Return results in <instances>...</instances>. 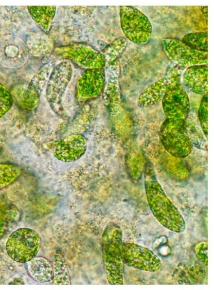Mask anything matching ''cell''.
I'll return each mask as SVG.
<instances>
[{"instance_id":"cell-26","label":"cell","mask_w":214,"mask_h":290,"mask_svg":"<svg viewBox=\"0 0 214 290\" xmlns=\"http://www.w3.org/2000/svg\"><path fill=\"white\" fill-rule=\"evenodd\" d=\"M195 251L198 259L204 265H208V243L206 241L198 243L195 246Z\"/></svg>"},{"instance_id":"cell-13","label":"cell","mask_w":214,"mask_h":290,"mask_svg":"<svg viewBox=\"0 0 214 290\" xmlns=\"http://www.w3.org/2000/svg\"><path fill=\"white\" fill-rule=\"evenodd\" d=\"M51 148L54 156L60 161L70 163L80 159L86 152L87 143L79 134H72L54 142Z\"/></svg>"},{"instance_id":"cell-25","label":"cell","mask_w":214,"mask_h":290,"mask_svg":"<svg viewBox=\"0 0 214 290\" xmlns=\"http://www.w3.org/2000/svg\"><path fill=\"white\" fill-rule=\"evenodd\" d=\"M199 123L205 136L208 137V94L203 96L198 110Z\"/></svg>"},{"instance_id":"cell-24","label":"cell","mask_w":214,"mask_h":290,"mask_svg":"<svg viewBox=\"0 0 214 290\" xmlns=\"http://www.w3.org/2000/svg\"><path fill=\"white\" fill-rule=\"evenodd\" d=\"M13 98L9 89L0 83V118L11 108Z\"/></svg>"},{"instance_id":"cell-17","label":"cell","mask_w":214,"mask_h":290,"mask_svg":"<svg viewBox=\"0 0 214 290\" xmlns=\"http://www.w3.org/2000/svg\"><path fill=\"white\" fill-rule=\"evenodd\" d=\"M54 67L50 63L45 65L31 79L24 93L26 103L34 107L38 102L39 94L46 87Z\"/></svg>"},{"instance_id":"cell-15","label":"cell","mask_w":214,"mask_h":290,"mask_svg":"<svg viewBox=\"0 0 214 290\" xmlns=\"http://www.w3.org/2000/svg\"><path fill=\"white\" fill-rule=\"evenodd\" d=\"M179 82V76L178 73H169L143 90L138 97V106L144 108L159 103L161 101L166 92Z\"/></svg>"},{"instance_id":"cell-21","label":"cell","mask_w":214,"mask_h":290,"mask_svg":"<svg viewBox=\"0 0 214 290\" xmlns=\"http://www.w3.org/2000/svg\"><path fill=\"white\" fill-rule=\"evenodd\" d=\"M127 40L125 37H119L102 50L101 53L106 60L105 66L113 64L121 56L127 46Z\"/></svg>"},{"instance_id":"cell-29","label":"cell","mask_w":214,"mask_h":290,"mask_svg":"<svg viewBox=\"0 0 214 290\" xmlns=\"http://www.w3.org/2000/svg\"><path fill=\"white\" fill-rule=\"evenodd\" d=\"M4 224L3 222L0 219V236L2 235L4 231Z\"/></svg>"},{"instance_id":"cell-9","label":"cell","mask_w":214,"mask_h":290,"mask_svg":"<svg viewBox=\"0 0 214 290\" xmlns=\"http://www.w3.org/2000/svg\"><path fill=\"white\" fill-rule=\"evenodd\" d=\"M124 263L129 267L147 272L159 271L161 262L148 248L134 243H123Z\"/></svg>"},{"instance_id":"cell-2","label":"cell","mask_w":214,"mask_h":290,"mask_svg":"<svg viewBox=\"0 0 214 290\" xmlns=\"http://www.w3.org/2000/svg\"><path fill=\"white\" fill-rule=\"evenodd\" d=\"M123 243L120 227L108 223L102 236V250L106 275L110 285L123 284Z\"/></svg>"},{"instance_id":"cell-8","label":"cell","mask_w":214,"mask_h":290,"mask_svg":"<svg viewBox=\"0 0 214 290\" xmlns=\"http://www.w3.org/2000/svg\"><path fill=\"white\" fill-rule=\"evenodd\" d=\"M161 44L166 56L178 65L189 67L207 63V52L194 49L178 38H163Z\"/></svg>"},{"instance_id":"cell-28","label":"cell","mask_w":214,"mask_h":290,"mask_svg":"<svg viewBox=\"0 0 214 290\" xmlns=\"http://www.w3.org/2000/svg\"><path fill=\"white\" fill-rule=\"evenodd\" d=\"M201 11L203 14V16L207 20L208 18V6H201Z\"/></svg>"},{"instance_id":"cell-19","label":"cell","mask_w":214,"mask_h":290,"mask_svg":"<svg viewBox=\"0 0 214 290\" xmlns=\"http://www.w3.org/2000/svg\"><path fill=\"white\" fill-rule=\"evenodd\" d=\"M28 10L32 18L44 32H49L54 18L55 6H28Z\"/></svg>"},{"instance_id":"cell-5","label":"cell","mask_w":214,"mask_h":290,"mask_svg":"<svg viewBox=\"0 0 214 290\" xmlns=\"http://www.w3.org/2000/svg\"><path fill=\"white\" fill-rule=\"evenodd\" d=\"M185 121L166 118L160 127V140L164 149L178 158L188 156L193 149V144L185 133Z\"/></svg>"},{"instance_id":"cell-12","label":"cell","mask_w":214,"mask_h":290,"mask_svg":"<svg viewBox=\"0 0 214 290\" xmlns=\"http://www.w3.org/2000/svg\"><path fill=\"white\" fill-rule=\"evenodd\" d=\"M105 81V68L85 70L77 79V97L87 100L99 96L102 92Z\"/></svg>"},{"instance_id":"cell-11","label":"cell","mask_w":214,"mask_h":290,"mask_svg":"<svg viewBox=\"0 0 214 290\" xmlns=\"http://www.w3.org/2000/svg\"><path fill=\"white\" fill-rule=\"evenodd\" d=\"M105 67L106 81L102 92L103 101L107 112L116 115L121 106V90L118 80L119 65L116 61Z\"/></svg>"},{"instance_id":"cell-3","label":"cell","mask_w":214,"mask_h":290,"mask_svg":"<svg viewBox=\"0 0 214 290\" xmlns=\"http://www.w3.org/2000/svg\"><path fill=\"white\" fill-rule=\"evenodd\" d=\"M41 244V237L35 230L29 228H20L9 236L6 243V250L14 261L25 264L37 256Z\"/></svg>"},{"instance_id":"cell-14","label":"cell","mask_w":214,"mask_h":290,"mask_svg":"<svg viewBox=\"0 0 214 290\" xmlns=\"http://www.w3.org/2000/svg\"><path fill=\"white\" fill-rule=\"evenodd\" d=\"M28 50L20 39L13 36L0 39V63L9 68H18L27 60Z\"/></svg>"},{"instance_id":"cell-22","label":"cell","mask_w":214,"mask_h":290,"mask_svg":"<svg viewBox=\"0 0 214 290\" xmlns=\"http://www.w3.org/2000/svg\"><path fill=\"white\" fill-rule=\"evenodd\" d=\"M182 41L190 47L203 52L208 51V33L198 32L188 34L184 36Z\"/></svg>"},{"instance_id":"cell-7","label":"cell","mask_w":214,"mask_h":290,"mask_svg":"<svg viewBox=\"0 0 214 290\" xmlns=\"http://www.w3.org/2000/svg\"><path fill=\"white\" fill-rule=\"evenodd\" d=\"M70 61L63 60L54 67L46 85V94L48 102L56 112L62 108V97L72 76Z\"/></svg>"},{"instance_id":"cell-4","label":"cell","mask_w":214,"mask_h":290,"mask_svg":"<svg viewBox=\"0 0 214 290\" xmlns=\"http://www.w3.org/2000/svg\"><path fill=\"white\" fill-rule=\"evenodd\" d=\"M120 17L122 31L127 39L139 45L149 40L152 27L144 13L134 6H121Z\"/></svg>"},{"instance_id":"cell-10","label":"cell","mask_w":214,"mask_h":290,"mask_svg":"<svg viewBox=\"0 0 214 290\" xmlns=\"http://www.w3.org/2000/svg\"><path fill=\"white\" fill-rule=\"evenodd\" d=\"M163 111L167 119L185 121L190 103L187 93L180 82L169 89L161 100Z\"/></svg>"},{"instance_id":"cell-20","label":"cell","mask_w":214,"mask_h":290,"mask_svg":"<svg viewBox=\"0 0 214 290\" xmlns=\"http://www.w3.org/2000/svg\"><path fill=\"white\" fill-rule=\"evenodd\" d=\"M52 264L54 269V285H70L71 284L66 260L59 251L56 252L52 258Z\"/></svg>"},{"instance_id":"cell-27","label":"cell","mask_w":214,"mask_h":290,"mask_svg":"<svg viewBox=\"0 0 214 290\" xmlns=\"http://www.w3.org/2000/svg\"><path fill=\"white\" fill-rule=\"evenodd\" d=\"M24 284V283L23 281L19 278H14L12 281H10V282L8 283V284L13 285H22Z\"/></svg>"},{"instance_id":"cell-18","label":"cell","mask_w":214,"mask_h":290,"mask_svg":"<svg viewBox=\"0 0 214 290\" xmlns=\"http://www.w3.org/2000/svg\"><path fill=\"white\" fill-rule=\"evenodd\" d=\"M29 275L39 283H48L54 279L52 262L43 256H36L25 263Z\"/></svg>"},{"instance_id":"cell-16","label":"cell","mask_w":214,"mask_h":290,"mask_svg":"<svg viewBox=\"0 0 214 290\" xmlns=\"http://www.w3.org/2000/svg\"><path fill=\"white\" fill-rule=\"evenodd\" d=\"M184 85L197 94L204 95L208 93V67L199 65L187 67L182 75Z\"/></svg>"},{"instance_id":"cell-23","label":"cell","mask_w":214,"mask_h":290,"mask_svg":"<svg viewBox=\"0 0 214 290\" xmlns=\"http://www.w3.org/2000/svg\"><path fill=\"white\" fill-rule=\"evenodd\" d=\"M20 173L19 168L16 165L0 164V189L13 183Z\"/></svg>"},{"instance_id":"cell-6","label":"cell","mask_w":214,"mask_h":290,"mask_svg":"<svg viewBox=\"0 0 214 290\" xmlns=\"http://www.w3.org/2000/svg\"><path fill=\"white\" fill-rule=\"evenodd\" d=\"M58 55L84 69L105 68V58L101 52L82 43H74L57 48Z\"/></svg>"},{"instance_id":"cell-1","label":"cell","mask_w":214,"mask_h":290,"mask_svg":"<svg viewBox=\"0 0 214 290\" xmlns=\"http://www.w3.org/2000/svg\"><path fill=\"white\" fill-rule=\"evenodd\" d=\"M144 189L150 209L158 221L171 231L183 232L186 226L185 220L158 181L147 178L144 181Z\"/></svg>"}]
</instances>
